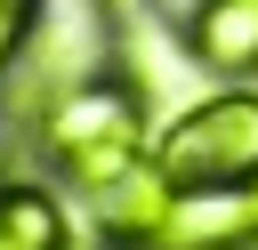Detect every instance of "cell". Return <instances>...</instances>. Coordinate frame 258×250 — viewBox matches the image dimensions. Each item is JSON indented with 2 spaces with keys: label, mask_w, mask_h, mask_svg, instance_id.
I'll list each match as a JSON object with an SVG mask.
<instances>
[{
  "label": "cell",
  "mask_w": 258,
  "mask_h": 250,
  "mask_svg": "<svg viewBox=\"0 0 258 250\" xmlns=\"http://www.w3.org/2000/svg\"><path fill=\"white\" fill-rule=\"evenodd\" d=\"M97 8H137V0H97Z\"/></svg>",
  "instance_id": "cell-6"
},
{
  "label": "cell",
  "mask_w": 258,
  "mask_h": 250,
  "mask_svg": "<svg viewBox=\"0 0 258 250\" xmlns=\"http://www.w3.org/2000/svg\"><path fill=\"white\" fill-rule=\"evenodd\" d=\"M32 24H40V0H0V81L16 73V56H24Z\"/></svg>",
  "instance_id": "cell-5"
},
{
  "label": "cell",
  "mask_w": 258,
  "mask_h": 250,
  "mask_svg": "<svg viewBox=\"0 0 258 250\" xmlns=\"http://www.w3.org/2000/svg\"><path fill=\"white\" fill-rule=\"evenodd\" d=\"M40 145L48 161L81 185V194H105L137 169L145 153V97L129 81H81V89H56L48 113H40Z\"/></svg>",
  "instance_id": "cell-1"
},
{
  "label": "cell",
  "mask_w": 258,
  "mask_h": 250,
  "mask_svg": "<svg viewBox=\"0 0 258 250\" xmlns=\"http://www.w3.org/2000/svg\"><path fill=\"white\" fill-rule=\"evenodd\" d=\"M0 250H64V210L40 185H0Z\"/></svg>",
  "instance_id": "cell-4"
},
{
  "label": "cell",
  "mask_w": 258,
  "mask_h": 250,
  "mask_svg": "<svg viewBox=\"0 0 258 250\" xmlns=\"http://www.w3.org/2000/svg\"><path fill=\"white\" fill-rule=\"evenodd\" d=\"M169 194H250L258 185V89H218L177 113L153 145Z\"/></svg>",
  "instance_id": "cell-2"
},
{
  "label": "cell",
  "mask_w": 258,
  "mask_h": 250,
  "mask_svg": "<svg viewBox=\"0 0 258 250\" xmlns=\"http://www.w3.org/2000/svg\"><path fill=\"white\" fill-rule=\"evenodd\" d=\"M185 48L210 73H258V0H194L185 16Z\"/></svg>",
  "instance_id": "cell-3"
}]
</instances>
